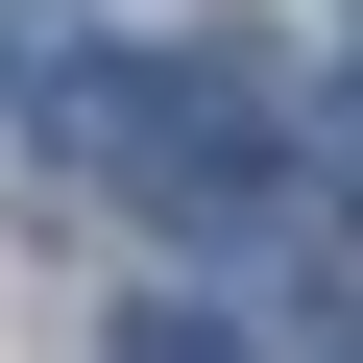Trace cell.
I'll return each instance as SVG.
<instances>
[{"label": "cell", "instance_id": "cell-1", "mask_svg": "<svg viewBox=\"0 0 363 363\" xmlns=\"http://www.w3.org/2000/svg\"><path fill=\"white\" fill-rule=\"evenodd\" d=\"M49 145L73 169H121V194H267V169H291V73L267 49H73L49 73Z\"/></svg>", "mask_w": 363, "mask_h": 363}, {"label": "cell", "instance_id": "cell-2", "mask_svg": "<svg viewBox=\"0 0 363 363\" xmlns=\"http://www.w3.org/2000/svg\"><path fill=\"white\" fill-rule=\"evenodd\" d=\"M97 363H242V339H218V315H121Z\"/></svg>", "mask_w": 363, "mask_h": 363}, {"label": "cell", "instance_id": "cell-3", "mask_svg": "<svg viewBox=\"0 0 363 363\" xmlns=\"http://www.w3.org/2000/svg\"><path fill=\"white\" fill-rule=\"evenodd\" d=\"M315 145H339V169H363V73H339V121H315Z\"/></svg>", "mask_w": 363, "mask_h": 363}, {"label": "cell", "instance_id": "cell-4", "mask_svg": "<svg viewBox=\"0 0 363 363\" xmlns=\"http://www.w3.org/2000/svg\"><path fill=\"white\" fill-rule=\"evenodd\" d=\"M0 49H49V0H0Z\"/></svg>", "mask_w": 363, "mask_h": 363}]
</instances>
